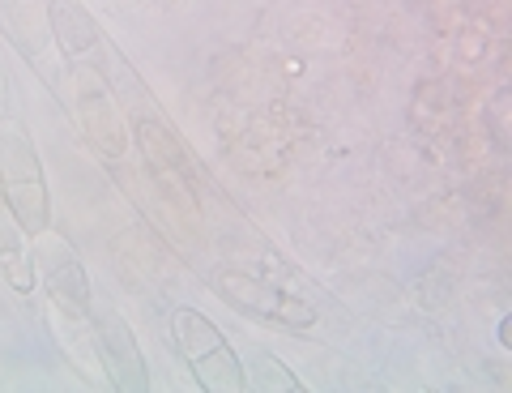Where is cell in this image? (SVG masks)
<instances>
[{"label":"cell","mask_w":512,"mask_h":393,"mask_svg":"<svg viewBox=\"0 0 512 393\" xmlns=\"http://www.w3.org/2000/svg\"><path fill=\"white\" fill-rule=\"evenodd\" d=\"M171 329H175V342H180L184 364L192 368L201 389L239 393L248 385V372H244V364H239V355L231 351V342L222 338V329L210 317H201L197 308H175Z\"/></svg>","instance_id":"6da1fadb"},{"label":"cell","mask_w":512,"mask_h":393,"mask_svg":"<svg viewBox=\"0 0 512 393\" xmlns=\"http://www.w3.org/2000/svg\"><path fill=\"white\" fill-rule=\"evenodd\" d=\"M0 184H5L9 206L18 210L22 227L43 231L47 227V193H43L39 159L18 129H5V137H0Z\"/></svg>","instance_id":"7a4b0ae2"},{"label":"cell","mask_w":512,"mask_h":393,"mask_svg":"<svg viewBox=\"0 0 512 393\" xmlns=\"http://www.w3.org/2000/svg\"><path fill=\"white\" fill-rule=\"evenodd\" d=\"M214 287H218L222 300H231L235 308H248V312H256V317H269V321H282V325H295V329L312 325V317H316V312L308 304H299L295 295H286V291L274 287V282L252 278V274L222 270L214 278Z\"/></svg>","instance_id":"3957f363"},{"label":"cell","mask_w":512,"mask_h":393,"mask_svg":"<svg viewBox=\"0 0 512 393\" xmlns=\"http://www.w3.org/2000/svg\"><path fill=\"white\" fill-rule=\"evenodd\" d=\"M94 334H99V355L111 372V381L124 393H146L150 389V376H146V359L137 351V338L111 308L94 312Z\"/></svg>","instance_id":"277c9868"},{"label":"cell","mask_w":512,"mask_h":393,"mask_svg":"<svg viewBox=\"0 0 512 393\" xmlns=\"http://www.w3.org/2000/svg\"><path fill=\"white\" fill-rule=\"evenodd\" d=\"M47 287H52L56 304L64 312H86L90 308V287H86L82 261H77L69 248H52V253H47Z\"/></svg>","instance_id":"5b68a950"},{"label":"cell","mask_w":512,"mask_h":393,"mask_svg":"<svg viewBox=\"0 0 512 393\" xmlns=\"http://www.w3.org/2000/svg\"><path fill=\"white\" fill-rule=\"evenodd\" d=\"M0 257H5L9 265V282L13 287H30V278H26V257H22V240H13V231H0Z\"/></svg>","instance_id":"8992f818"}]
</instances>
